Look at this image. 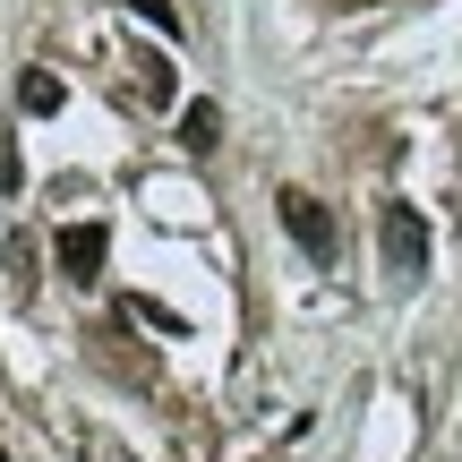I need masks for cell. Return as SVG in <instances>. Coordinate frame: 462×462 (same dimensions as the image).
Returning a JSON list of instances; mask_svg holds the SVG:
<instances>
[{
    "label": "cell",
    "mask_w": 462,
    "mask_h": 462,
    "mask_svg": "<svg viewBox=\"0 0 462 462\" xmlns=\"http://www.w3.org/2000/svg\"><path fill=\"white\" fill-rule=\"evenodd\" d=\"M274 215H282V231L300 240V257H309V265H334V257H343V223H334L326 198H309V189H282Z\"/></svg>",
    "instance_id": "obj_1"
},
{
    "label": "cell",
    "mask_w": 462,
    "mask_h": 462,
    "mask_svg": "<svg viewBox=\"0 0 462 462\" xmlns=\"http://www.w3.org/2000/svg\"><path fill=\"white\" fill-rule=\"evenodd\" d=\"M377 248H385V274H402V282L429 274V215L394 198V206L377 215Z\"/></svg>",
    "instance_id": "obj_2"
},
{
    "label": "cell",
    "mask_w": 462,
    "mask_h": 462,
    "mask_svg": "<svg viewBox=\"0 0 462 462\" xmlns=\"http://www.w3.org/2000/svg\"><path fill=\"white\" fill-rule=\"evenodd\" d=\"M103 257H112V223H60V240H51L60 282H103Z\"/></svg>",
    "instance_id": "obj_3"
},
{
    "label": "cell",
    "mask_w": 462,
    "mask_h": 462,
    "mask_svg": "<svg viewBox=\"0 0 462 462\" xmlns=\"http://www.w3.org/2000/svg\"><path fill=\"white\" fill-rule=\"evenodd\" d=\"M129 78H137V95H146V103H171V95H180V78H171V51H129Z\"/></svg>",
    "instance_id": "obj_4"
},
{
    "label": "cell",
    "mask_w": 462,
    "mask_h": 462,
    "mask_svg": "<svg viewBox=\"0 0 462 462\" xmlns=\"http://www.w3.org/2000/svg\"><path fill=\"white\" fill-rule=\"evenodd\" d=\"M69 103V86L51 78V69H26V78H17V112H34V120H51Z\"/></svg>",
    "instance_id": "obj_5"
},
{
    "label": "cell",
    "mask_w": 462,
    "mask_h": 462,
    "mask_svg": "<svg viewBox=\"0 0 462 462\" xmlns=\"http://www.w3.org/2000/svg\"><path fill=\"white\" fill-rule=\"evenodd\" d=\"M180 146L189 154H215L223 146V103H189V112H180Z\"/></svg>",
    "instance_id": "obj_6"
},
{
    "label": "cell",
    "mask_w": 462,
    "mask_h": 462,
    "mask_svg": "<svg viewBox=\"0 0 462 462\" xmlns=\"http://www.w3.org/2000/svg\"><path fill=\"white\" fill-rule=\"evenodd\" d=\"M129 17L154 26V34H180V9H171V0H129Z\"/></svg>",
    "instance_id": "obj_7"
},
{
    "label": "cell",
    "mask_w": 462,
    "mask_h": 462,
    "mask_svg": "<svg viewBox=\"0 0 462 462\" xmlns=\"http://www.w3.org/2000/svg\"><path fill=\"white\" fill-rule=\"evenodd\" d=\"M34 265H43V248H34V240H9V274H17V291H34V282H43Z\"/></svg>",
    "instance_id": "obj_8"
},
{
    "label": "cell",
    "mask_w": 462,
    "mask_h": 462,
    "mask_svg": "<svg viewBox=\"0 0 462 462\" xmlns=\"http://www.w3.org/2000/svg\"><path fill=\"white\" fill-rule=\"evenodd\" d=\"M120 317H146V326H163V334H180V317H171L163 300H146V291H137V300H129V309H120Z\"/></svg>",
    "instance_id": "obj_9"
},
{
    "label": "cell",
    "mask_w": 462,
    "mask_h": 462,
    "mask_svg": "<svg viewBox=\"0 0 462 462\" xmlns=\"http://www.w3.org/2000/svg\"><path fill=\"white\" fill-rule=\"evenodd\" d=\"M0 462H9V454H0Z\"/></svg>",
    "instance_id": "obj_10"
}]
</instances>
